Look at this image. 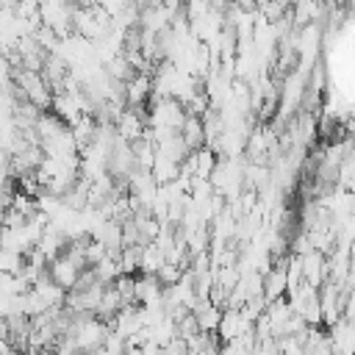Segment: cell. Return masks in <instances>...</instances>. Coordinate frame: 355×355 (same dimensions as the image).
<instances>
[{
    "mask_svg": "<svg viewBox=\"0 0 355 355\" xmlns=\"http://www.w3.org/2000/svg\"><path fill=\"white\" fill-rule=\"evenodd\" d=\"M164 263V252L150 241L139 247V272L141 275H155V269Z\"/></svg>",
    "mask_w": 355,
    "mask_h": 355,
    "instance_id": "8",
    "label": "cell"
},
{
    "mask_svg": "<svg viewBox=\"0 0 355 355\" xmlns=\"http://www.w3.org/2000/svg\"><path fill=\"white\" fill-rule=\"evenodd\" d=\"M178 133H180L183 144L189 147V153L202 147V119H200V116L186 114V116H183V125H180V130H178Z\"/></svg>",
    "mask_w": 355,
    "mask_h": 355,
    "instance_id": "7",
    "label": "cell"
},
{
    "mask_svg": "<svg viewBox=\"0 0 355 355\" xmlns=\"http://www.w3.org/2000/svg\"><path fill=\"white\" fill-rule=\"evenodd\" d=\"M89 269H92V272H94V277H97L100 283H105V286H108V283H114V280H116V275H122V272H119L116 258H108V255H105L103 261H97L94 266H89Z\"/></svg>",
    "mask_w": 355,
    "mask_h": 355,
    "instance_id": "10",
    "label": "cell"
},
{
    "mask_svg": "<svg viewBox=\"0 0 355 355\" xmlns=\"http://www.w3.org/2000/svg\"><path fill=\"white\" fill-rule=\"evenodd\" d=\"M94 130H97V122L92 119V114H83L78 122L69 125V133H72V139H75L78 153H83V150L94 141Z\"/></svg>",
    "mask_w": 355,
    "mask_h": 355,
    "instance_id": "6",
    "label": "cell"
},
{
    "mask_svg": "<svg viewBox=\"0 0 355 355\" xmlns=\"http://www.w3.org/2000/svg\"><path fill=\"white\" fill-rule=\"evenodd\" d=\"M8 202H11V194H6V191H0V214L8 208Z\"/></svg>",
    "mask_w": 355,
    "mask_h": 355,
    "instance_id": "14",
    "label": "cell"
},
{
    "mask_svg": "<svg viewBox=\"0 0 355 355\" xmlns=\"http://www.w3.org/2000/svg\"><path fill=\"white\" fill-rule=\"evenodd\" d=\"M191 153H194V178L208 180L214 166H216V153L211 147H200V150H191Z\"/></svg>",
    "mask_w": 355,
    "mask_h": 355,
    "instance_id": "9",
    "label": "cell"
},
{
    "mask_svg": "<svg viewBox=\"0 0 355 355\" xmlns=\"http://www.w3.org/2000/svg\"><path fill=\"white\" fill-rule=\"evenodd\" d=\"M150 92H153V75L150 72H136L130 80H125V105L128 108L144 105L150 100Z\"/></svg>",
    "mask_w": 355,
    "mask_h": 355,
    "instance_id": "4",
    "label": "cell"
},
{
    "mask_svg": "<svg viewBox=\"0 0 355 355\" xmlns=\"http://www.w3.org/2000/svg\"><path fill=\"white\" fill-rule=\"evenodd\" d=\"M25 355H55L53 349H31V352H25Z\"/></svg>",
    "mask_w": 355,
    "mask_h": 355,
    "instance_id": "15",
    "label": "cell"
},
{
    "mask_svg": "<svg viewBox=\"0 0 355 355\" xmlns=\"http://www.w3.org/2000/svg\"><path fill=\"white\" fill-rule=\"evenodd\" d=\"M302 258V283H308L311 288H319L324 280H327V263H324V255L319 250H311Z\"/></svg>",
    "mask_w": 355,
    "mask_h": 355,
    "instance_id": "5",
    "label": "cell"
},
{
    "mask_svg": "<svg viewBox=\"0 0 355 355\" xmlns=\"http://www.w3.org/2000/svg\"><path fill=\"white\" fill-rule=\"evenodd\" d=\"M11 80H14V86L25 94V100H28V103H33L39 111L50 108L53 92H50L47 80L42 78V72H31V69L17 67V69H11Z\"/></svg>",
    "mask_w": 355,
    "mask_h": 355,
    "instance_id": "1",
    "label": "cell"
},
{
    "mask_svg": "<svg viewBox=\"0 0 355 355\" xmlns=\"http://www.w3.org/2000/svg\"><path fill=\"white\" fill-rule=\"evenodd\" d=\"M205 3H208V8H216V11H225V8H227V6L233 3V0H205Z\"/></svg>",
    "mask_w": 355,
    "mask_h": 355,
    "instance_id": "13",
    "label": "cell"
},
{
    "mask_svg": "<svg viewBox=\"0 0 355 355\" xmlns=\"http://www.w3.org/2000/svg\"><path fill=\"white\" fill-rule=\"evenodd\" d=\"M47 263H50V266H47V275H50V277H53V283H58L64 291H69V288L75 286L78 275L83 272V269H80L78 263H72L64 252H61V255H55V258H53V261H47Z\"/></svg>",
    "mask_w": 355,
    "mask_h": 355,
    "instance_id": "3",
    "label": "cell"
},
{
    "mask_svg": "<svg viewBox=\"0 0 355 355\" xmlns=\"http://www.w3.org/2000/svg\"><path fill=\"white\" fill-rule=\"evenodd\" d=\"M105 333H108V324L100 322L97 316H89V319L75 330L72 341H75V347H78L80 352H94L97 347H103Z\"/></svg>",
    "mask_w": 355,
    "mask_h": 355,
    "instance_id": "2",
    "label": "cell"
},
{
    "mask_svg": "<svg viewBox=\"0 0 355 355\" xmlns=\"http://www.w3.org/2000/svg\"><path fill=\"white\" fill-rule=\"evenodd\" d=\"M180 275H183V269H180V266H175V263H166V261L155 269V277H158V283H161V286H175V283L180 280Z\"/></svg>",
    "mask_w": 355,
    "mask_h": 355,
    "instance_id": "12",
    "label": "cell"
},
{
    "mask_svg": "<svg viewBox=\"0 0 355 355\" xmlns=\"http://www.w3.org/2000/svg\"><path fill=\"white\" fill-rule=\"evenodd\" d=\"M194 333H200V324H197L194 313L189 311V313H183V316L175 322V336H180V338L186 341V338H191Z\"/></svg>",
    "mask_w": 355,
    "mask_h": 355,
    "instance_id": "11",
    "label": "cell"
}]
</instances>
